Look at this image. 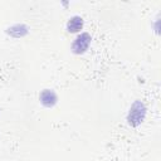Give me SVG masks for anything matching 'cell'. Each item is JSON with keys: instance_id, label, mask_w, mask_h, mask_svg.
<instances>
[{"instance_id": "obj_1", "label": "cell", "mask_w": 161, "mask_h": 161, "mask_svg": "<svg viewBox=\"0 0 161 161\" xmlns=\"http://www.w3.org/2000/svg\"><path fill=\"white\" fill-rule=\"evenodd\" d=\"M145 113H146V108H145L143 103L140 101L135 102L128 113V123L132 126H138L142 122Z\"/></svg>"}, {"instance_id": "obj_2", "label": "cell", "mask_w": 161, "mask_h": 161, "mask_svg": "<svg viewBox=\"0 0 161 161\" xmlns=\"http://www.w3.org/2000/svg\"><path fill=\"white\" fill-rule=\"evenodd\" d=\"M89 43H91V36L87 33L80 34L79 36L75 38V40L73 43V50H74V53H78L79 54V53L86 52L87 48H88V45H89Z\"/></svg>"}, {"instance_id": "obj_3", "label": "cell", "mask_w": 161, "mask_h": 161, "mask_svg": "<svg viewBox=\"0 0 161 161\" xmlns=\"http://www.w3.org/2000/svg\"><path fill=\"white\" fill-rule=\"evenodd\" d=\"M40 99H42V103L47 107H50L55 103L57 101V96L53 91H49V89H45L42 94H40Z\"/></svg>"}, {"instance_id": "obj_4", "label": "cell", "mask_w": 161, "mask_h": 161, "mask_svg": "<svg viewBox=\"0 0 161 161\" xmlns=\"http://www.w3.org/2000/svg\"><path fill=\"white\" fill-rule=\"evenodd\" d=\"M83 26V19L80 16H73L72 19H69L68 24H67V29L70 33H75L79 31Z\"/></svg>"}]
</instances>
